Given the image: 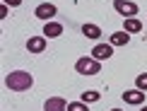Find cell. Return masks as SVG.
<instances>
[{
	"instance_id": "cell-4",
	"label": "cell",
	"mask_w": 147,
	"mask_h": 111,
	"mask_svg": "<svg viewBox=\"0 0 147 111\" xmlns=\"http://www.w3.org/2000/svg\"><path fill=\"white\" fill-rule=\"evenodd\" d=\"M111 56H113V46L111 44H96L92 48V58H96V60H109Z\"/></svg>"
},
{
	"instance_id": "cell-9",
	"label": "cell",
	"mask_w": 147,
	"mask_h": 111,
	"mask_svg": "<svg viewBox=\"0 0 147 111\" xmlns=\"http://www.w3.org/2000/svg\"><path fill=\"white\" fill-rule=\"evenodd\" d=\"M123 99H125V104H142L145 102V92L142 89H128L123 94Z\"/></svg>"
},
{
	"instance_id": "cell-5",
	"label": "cell",
	"mask_w": 147,
	"mask_h": 111,
	"mask_svg": "<svg viewBox=\"0 0 147 111\" xmlns=\"http://www.w3.org/2000/svg\"><path fill=\"white\" fill-rule=\"evenodd\" d=\"M36 17H39V20L51 22V17H56V5H51V3H41L39 7H36Z\"/></svg>"
},
{
	"instance_id": "cell-11",
	"label": "cell",
	"mask_w": 147,
	"mask_h": 111,
	"mask_svg": "<svg viewBox=\"0 0 147 111\" xmlns=\"http://www.w3.org/2000/svg\"><path fill=\"white\" fill-rule=\"evenodd\" d=\"M82 34L87 36V39H99V36H101V29L96 27V24H84V27H82Z\"/></svg>"
},
{
	"instance_id": "cell-8",
	"label": "cell",
	"mask_w": 147,
	"mask_h": 111,
	"mask_svg": "<svg viewBox=\"0 0 147 111\" xmlns=\"http://www.w3.org/2000/svg\"><path fill=\"white\" fill-rule=\"evenodd\" d=\"M63 34V24L58 22H46L44 24V36H48V39H56V36Z\"/></svg>"
},
{
	"instance_id": "cell-2",
	"label": "cell",
	"mask_w": 147,
	"mask_h": 111,
	"mask_svg": "<svg viewBox=\"0 0 147 111\" xmlns=\"http://www.w3.org/2000/svg\"><path fill=\"white\" fill-rule=\"evenodd\" d=\"M75 70L80 72V75H99L101 72V60H96V58H80L77 63H75Z\"/></svg>"
},
{
	"instance_id": "cell-10",
	"label": "cell",
	"mask_w": 147,
	"mask_h": 111,
	"mask_svg": "<svg viewBox=\"0 0 147 111\" xmlns=\"http://www.w3.org/2000/svg\"><path fill=\"white\" fill-rule=\"evenodd\" d=\"M128 41H130L128 32H116V34H111V46H125Z\"/></svg>"
},
{
	"instance_id": "cell-6",
	"label": "cell",
	"mask_w": 147,
	"mask_h": 111,
	"mask_svg": "<svg viewBox=\"0 0 147 111\" xmlns=\"http://www.w3.org/2000/svg\"><path fill=\"white\" fill-rule=\"evenodd\" d=\"M44 111H68V104L63 97H51V99H46Z\"/></svg>"
},
{
	"instance_id": "cell-7",
	"label": "cell",
	"mask_w": 147,
	"mask_h": 111,
	"mask_svg": "<svg viewBox=\"0 0 147 111\" xmlns=\"http://www.w3.org/2000/svg\"><path fill=\"white\" fill-rule=\"evenodd\" d=\"M44 48H46V36H29V41H27L29 53H41Z\"/></svg>"
},
{
	"instance_id": "cell-15",
	"label": "cell",
	"mask_w": 147,
	"mask_h": 111,
	"mask_svg": "<svg viewBox=\"0 0 147 111\" xmlns=\"http://www.w3.org/2000/svg\"><path fill=\"white\" fill-rule=\"evenodd\" d=\"M68 111H89V109L84 102H72V104H68Z\"/></svg>"
},
{
	"instance_id": "cell-14",
	"label": "cell",
	"mask_w": 147,
	"mask_h": 111,
	"mask_svg": "<svg viewBox=\"0 0 147 111\" xmlns=\"http://www.w3.org/2000/svg\"><path fill=\"white\" fill-rule=\"evenodd\" d=\"M135 85H138V89L147 92V72H142V75H138V77H135Z\"/></svg>"
},
{
	"instance_id": "cell-1",
	"label": "cell",
	"mask_w": 147,
	"mask_h": 111,
	"mask_svg": "<svg viewBox=\"0 0 147 111\" xmlns=\"http://www.w3.org/2000/svg\"><path fill=\"white\" fill-rule=\"evenodd\" d=\"M5 85L12 89V92H27L29 87L34 85V77L29 75L27 70H15L5 77Z\"/></svg>"
},
{
	"instance_id": "cell-18",
	"label": "cell",
	"mask_w": 147,
	"mask_h": 111,
	"mask_svg": "<svg viewBox=\"0 0 147 111\" xmlns=\"http://www.w3.org/2000/svg\"><path fill=\"white\" fill-rule=\"evenodd\" d=\"M111 111H121V109H111Z\"/></svg>"
},
{
	"instance_id": "cell-17",
	"label": "cell",
	"mask_w": 147,
	"mask_h": 111,
	"mask_svg": "<svg viewBox=\"0 0 147 111\" xmlns=\"http://www.w3.org/2000/svg\"><path fill=\"white\" fill-rule=\"evenodd\" d=\"M140 111H147V106H145V109H140Z\"/></svg>"
},
{
	"instance_id": "cell-3",
	"label": "cell",
	"mask_w": 147,
	"mask_h": 111,
	"mask_svg": "<svg viewBox=\"0 0 147 111\" xmlns=\"http://www.w3.org/2000/svg\"><path fill=\"white\" fill-rule=\"evenodd\" d=\"M113 10L121 12L125 20H128V17H135V15H138V5H135V3H128V0H113Z\"/></svg>"
},
{
	"instance_id": "cell-13",
	"label": "cell",
	"mask_w": 147,
	"mask_h": 111,
	"mask_svg": "<svg viewBox=\"0 0 147 111\" xmlns=\"http://www.w3.org/2000/svg\"><path fill=\"white\" fill-rule=\"evenodd\" d=\"M99 92H94V89H89V92H84V94H82V99H80V102H84V104H92V102H99Z\"/></svg>"
},
{
	"instance_id": "cell-16",
	"label": "cell",
	"mask_w": 147,
	"mask_h": 111,
	"mask_svg": "<svg viewBox=\"0 0 147 111\" xmlns=\"http://www.w3.org/2000/svg\"><path fill=\"white\" fill-rule=\"evenodd\" d=\"M5 5H12V7H17V5H22V0H3Z\"/></svg>"
},
{
	"instance_id": "cell-12",
	"label": "cell",
	"mask_w": 147,
	"mask_h": 111,
	"mask_svg": "<svg viewBox=\"0 0 147 111\" xmlns=\"http://www.w3.org/2000/svg\"><path fill=\"white\" fill-rule=\"evenodd\" d=\"M140 29H142V22L140 20H135V17H128L125 20V32L128 34H138Z\"/></svg>"
}]
</instances>
